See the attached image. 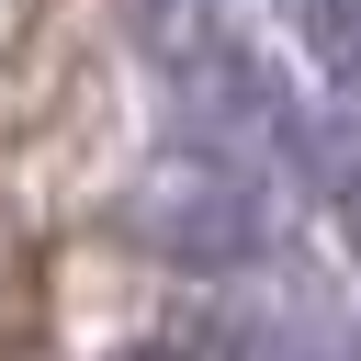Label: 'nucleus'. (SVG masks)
<instances>
[{"instance_id":"nucleus-6","label":"nucleus","mask_w":361,"mask_h":361,"mask_svg":"<svg viewBox=\"0 0 361 361\" xmlns=\"http://www.w3.org/2000/svg\"><path fill=\"white\" fill-rule=\"evenodd\" d=\"M113 361H192L180 338H135V350H113Z\"/></svg>"},{"instance_id":"nucleus-3","label":"nucleus","mask_w":361,"mask_h":361,"mask_svg":"<svg viewBox=\"0 0 361 361\" xmlns=\"http://www.w3.org/2000/svg\"><path fill=\"white\" fill-rule=\"evenodd\" d=\"M237 11H248V0H124V23H135V45H147L158 68H180V56H203V45H226V34H248Z\"/></svg>"},{"instance_id":"nucleus-5","label":"nucleus","mask_w":361,"mask_h":361,"mask_svg":"<svg viewBox=\"0 0 361 361\" xmlns=\"http://www.w3.org/2000/svg\"><path fill=\"white\" fill-rule=\"evenodd\" d=\"M305 23H316V45L361 79V0H305Z\"/></svg>"},{"instance_id":"nucleus-2","label":"nucleus","mask_w":361,"mask_h":361,"mask_svg":"<svg viewBox=\"0 0 361 361\" xmlns=\"http://www.w3.org/2000/svg\"><path fill=\"white\" fill-rule=\"evenodd\" d=\"M169 124L192 135V158H271L305 113H293V79H282V56H259L248 34H226V45H203V56H180L169 68Z\"/></svg>"},{"instance_id":"nucleus-1","label":"nucleus","mask_w":361,"mask_h":361,"mask_svg":"<svg viewBox=\"0 0 361 361\" xmlns=\"http://www.w3.org/2000/svg\"><path fill=\"white\" fill-rule=\"evenodd\" d=\"M124 237L147 259H169V271H237V259H259L271 203H259V180L237 158H180V169L124 192Z\"/></svg>"},{"instance_id":"nucleus-4","label":"nucleus","mask_w":361,"mask_h":361,"mask_svg":"<svg viewBox=\"0 0 361 361\" xmlns=\"http://www.w3.org/2000/svg\"><path fill=\"white\" fill-rule=\"evenodd\" d=\"M237 361H338V338H316L305 316H248L237 327Z\"/></svg>"}]
</instances>
